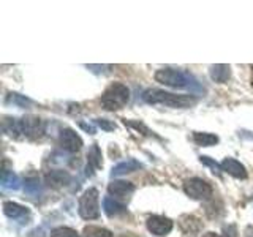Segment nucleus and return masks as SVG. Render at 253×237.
Returning <instances> with one entry per match:
<instances>
[{
    "instance_id": "f257e3e1",
    "label": "nucleus",
    "mask_w": 253,
    "mask_h": 237,
    "mask_svg": "<svg viewBox=\"0 0 253 237\" xmlns=\"http://www.w3.org/2000/svg\"><path fill=\"white\" fill-rule=\"evenodd\" d=\"M144 101L149 105H165L169 108H190L196 103L193 95H177L171 92H165L160 89H149L142 95Z\"/></svg>"
},
{
    "instance_id": "f03ea898",
    "label": "nucleus",
    "mask_w": 253,
    "mask_h": 237,
    "mask_svg": "<svg viewBox=\"0 0 253 237\" xmlns=\"http://www.w3.org/2000/svg\"><path fill=\"white\" fill-rule=\"evenodd\" d=\"M130 100V90L128 87L121 84V82H114L111 84L105 93L101 95V105L108 111H117L124 108Z\"/></svg>"
},
{
    "instance_id": "7ed1b4c3",
    "label": "nucleus",
    "mask_w": 253,
    "mask_h": 237,
    "mask_svg": "<svg viewBox=\"0 0 253 237\" xmlns=\"http://www.w3.org/2000/svg\"><path fill=\"white\" fill-rule=\"evenodd\" d=\"M11 131L14 133H22V136L37 139L43 134V122L38 117H24L16 120L13 118L11 122Z\"/></svg>"
},
{
    "instance_id": "20e7f679",
    "label": "nucleus",
    "mask_w": 253,
    "mask_h": 237,
    "mask_svg": "<svg viewBox=\"0 0 253 237\" xmlns=\"http://www.w3.org/2000/svg\"><path fill=\"white\" fill-rule=\"evenodd\" d=\"M79 215L84 220H93L100 217V205H98V192L95 188L85 190L84 195L79 199Z\"/></svg>"
},
{
    "instance_id": "39448f33",
    "label": "nucleus",
    "mask_w": 253,
    "mask_h": 237,
    "mask_svg": "<svg viewBox=\"0 0 253 237\" xmlns=\"http://www.w3.org/2000/svg\"><path fill=\"white\" fill-rule=\"evenodd\" d=\"M154 78H155L157 82L174 87V89H184V87L188 85L187 75L182 73V71H179V70H174V68H162V70H158L157 73L154 75Z\"/></svg>"
},
{
    "instance_id": "423d86ee",
    "label": "nucleus",
    "mask_w": 253,
    "mask_h": 237,
    "mask_svg": "<svg viewBox=\"0 0 253 237\" xmlns=\"http://www.w3.org/2000/svg\"><path fill=\"white\" fill-rule=\"evenodd\" d=\"M184 192L193 199H209L212 196V187L203 179H188L184 184Z\"/></svg>"
},
{
    "instance_id": "0eeeda50",
    "label": "nucleus",
    "mask_w": 253,
    "mask_h": 237,
    "mask_svg": "<svg viewBox=\"0 0 253 237\" xmlns=\"http://www.w3.org/2000/svg\"><path fill=\"white\" fill-rule=\"evenodd\" d=\"M59 144H60V147L63 150L75 154V152H78V150H81V147H83V139H81V136H79L76 131L70 130V128H65V130L60 131Z\"/></svg>"
},
{
    "instance_id": "6e6552de",
    "label": "nucleus",
    "mask_w": 253,
    "mask_h": 237,
    "mask_svg": "<svg viewBox=\"0 0 253 237\" xmlns=\"http://www.w3.org/2000/svg\"><path fill=\"white\" fill-rule=\"evenodd\" d=\"M147 229L155 236H166L171 233L172 221L162 215H152L147 218Z\"/></svg>"
},
{
    "instance_id": "1a4fd4ad",
    "label": "nucleus",
    "mask_w": 253,
    "mask_h": 237,
    "mask_svg": "<svg viewBox=\"0 0 253 237\" xmlns=\"http://www.w3.org/2000/svg\"><path fill=\"white\" fill-rule=\"evenodd\" d=\"M109 195H113L119 199H128L130 195L134 192V185L131 182H125V180H114L111 182L108 187Z\"/></svg>"
},
{
    "instance_id": "9d476101",
    "label": "nucleus",
    "mask_w": 253,
    "mask_h": 237,
    "mask_svg": "<svg viewBox=\"0 0 253 237\" xmlns=\"http://www.w3.org/2000/svg\"><path fill=\"white\" fill-rule=\"evenodd\" d=\"M179 228L182 229V233L187 236H196L201 233L203 223L200 218H196L195 215H182L179 218Z\"/></svg>"
},
{
    "instance_id": "9b49d317",
    "label": "nucleus",
    "mask_w": 253,
    "mask_h": 237,
    "mask_svg": "<svg viewBox=\"0 0 253 237\" xmlns=\"http://www.w3.org/2000/svg\"><path fill=\"white\" fill-rule=\"evenodd\" d=\"M221 171L228 172L229 176H233L236 179H245L247 177V169H245V166L234 160V158H225L223 161H221Z\"/></svg>"
},
{
    "instance_id": "f8f14e48",
    "label": "nucleus",
    "mask_w": 253,
    "mask_h": 237,
    "mask_svg": "<svg viewBox=\"0 0 253 237\" xmlns=\"http://www.w3.org/2000/svg\"><path fill=\"white\" fill-rule=\"evenodd\" d=\"M70 174L65 171H51L49 174L46 176V182L49 187L54 188H60V187H65L68 182H70Z\"/></svg>"
},
{
    "instance_id": "ddd939ff",
    "label": "nucleus",
    "mask_w": 253,
    "mask_h": 237,
    "mask_svg": "<svg viewBox=\"0 0 253 237\" xmlns=\"http://www.w3.org/2000/svg\"><path fill=\"white\" fill-rule=\"evenodd\" d=\"M3 212H5V215L10 218H22V217L29 215L27 207H24V205H19L16 202H11V201L3 202Z\"/></svg>"
},
{
    "instance_id": "4468645a",
    "label": "nucleus",
    "mask_w": 253,
    "mask_h": 237,
    "mask_svg": "<svg viewBox=\"0 0 253 237\" xmlns=\"http://www.w3.org/2000/svg\"><path fill=\"white\" fill-rule=\"evenodd\" d=\"M139 168H141V163H138L136 160H126V161H122V163H119L117 166H114L113 172H111V176L119 177V176H124V174L138 171Z\"/></svg>"
},
{
    "instance_id": "2eb2a0df",
    "label": "nucleus",
    "mask_w": 253,
    "mask_h": 237,
    "mask_svg": "<svg viewBox=\"0 0 253 237\" xmlns=\"http://www.w3.org/2000/svg\"><path fill=\"white\" fill-rule=\"evenodd\" d=\"M103 209H105L108 217H117L125 212L124 205L119 201L113 199V198H105V199H103Z\"/></svg>"
},
{
    "instance_id": "dca6fc26",
    "label": "nucleus",
    "mask_w": 253,
    "mask_h": 237,
    "mask_svg": "<svg viewBox=\"0 0 253 237\" xmlns=\"http://www.w3.org/2000/svg\"><path fill=\"white\" fill-rule=\"evenodd\" d=\"M229 75H231V71H229L228 65H213L211 68V78L217 82H226Z\"/></svg>"
},
{
    "instance_id": "f3484780",
    "label": "nucleus",
    "mask_w": 253,
    "mask_h": 237,
    "mask_svg": "<svg viewBox=\"0 0 253 237\" xmlns=\"http://www.w3.org/2000/svg\"><path fill=\"white\" fill-rule=\"evenodd\" d=\"M193 141L196 142L198 146H203V147H209L213 146L218 142V138L215 134H211V133H200V131H195L193 133Z\"/></svg>"
},
{
    "instance_id": "a211bd4d",
    "label": "nucleus",
    "mask_w": 253,
    "mask_h": 237,
    "mask_svg": "<svg viewBox=\"0 0 253 237\" xmlns=\"http://www.w3.org/2000/svg\"><path fill=\"white\" fill-rule=\"evenodd\" d=\"M87 160H89V166L93 169H98L101 168V152H100V147L97 144H93L89 150V154H87Z\"/></svg>"
},
{
    "instance_id": "6ab92c4d",
    "label": "nucleus",
    "mask_w": 253,
    "mask_h": 237,
    "mask_svg": "<svg viewBox=\"0 0 253 237\" xmlns=\"http://www.w3.org/2000/svg\"><path fill=\"white\" fill-rule=\"evenodd\" d=\"M83 237H114L113 233L100 226H87L83 231Z\"/></svg>"
},
{
    "instance_id": "aec40b11",
    "label": "nucleus",
    "mask_w": 253,
    "mask_h": 237,
    "mask_svg": "<svg viewBox=\"0 0 253 237\" xmlns=\"http://www.w3.org/2000/svg\"><path fill=\"white\" fill-rule=\"evenodd\" d=\"M2 187L5 190H18L19 188V179L10 171L2 172Z\"/></svg>"
},
{
    "instance_id": "412c9836",
    "label": "nucleus",
    "mask_w": 253,
    "mask_h": 237,
    "mask_svg": "<svg viewBox=\"0 0 253 237\" xmlns=\"http://www.w3.org/2000/svg\"><path fill=\"white\" fill-rule=\"evenodd\" d=\"M51 237H79V234L71 228L59 226V228H55L51 231Z\"/></svg>"
},
{
    "instance_id": "4be33fe9",
    "label": "nucleus",
    "mask_w": 253,
    "mask_h": 237,
    "mask_svg": "<svg viewBox=\"0 0 253 237\" xmlns=\"http://www.w3.org/2000/svg\"><path fill=\"white\" fill-rule=\"evenodd\" d=\"M26 192L29 193V195H38V192H40V182H38V179H27L26 180Z\"/></svg>"
},
{
    "instance_id": "5701e85b",
    "label": "nucleus",
    "mask_w": 253,
    "mask_h": 237,
    "mask_svg": "<svg viewBox=\"0 0 253 237\" xmlns=\"http://www.w3.org/2000/svg\"><path fill=\"white\" fill-rule=\"evenodd\" d=\"M95 122H97V125L100 126V128L106 130V131L116 130V123H114V122H111V120H108V118H97Z\"/></svg>"
},
{
    "instance_id": "b1692460",
    "label": "nucleus",
    "mask_w": 253,
    "mask_h": 237,
    "mask_svg": "<svg viewBox=\"0 0 253 237\" xmlns=\"http://www.w3.org/2000/svg\"><path fill=\"white\" fill-rule=\"evenodd\" d=\"M201 160V163H204V164H208V166H211V168L213 169V174H220V171H221V166H218V163H215V161H212L209 157H201L200 158Z\"/></svg>"
},
{
    "instance_id": "393cba45",
    "label": "nucleus",
    "mask_w": 253,
    "mask_h": 237,
    "mask_svg": "<svg viewBox=\"0 0 253 237\" xmlns=\"http://www.w3.org/2000/svg\"><path fill=\"white\" fill-rule=\"evenodd\" d=\"M203 237H220L218 234H215V233H206Z\"/></svg>"
}]
</instances>
